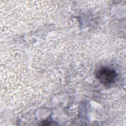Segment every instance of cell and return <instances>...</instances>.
<instances>
[{"mask_svg": "<svg viewBox=\"0 0 126 126\" xmlns=\"http://www.w3.org/2000/svg\"><path fill=\"white\" fill-rule=\"evenodd\" d=\"M95 77L104 86H110L115 82L117 75L116 71L113 69L101 67L96 71Z\"/></svg>", "mask_w": 126, "mask_h": 126, "instance_id": "obj_1", "label": "cell"}]
</instances>
